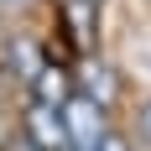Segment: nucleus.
<instances>
[{
    "instance_id": "nucleus-1",
    "label": "nucleus",
    "mask_w": 151,
    "mask_h": 151,
    "mask_svg": "<svg viewBox=\"0 0 151 151\" xmlns=\"http://www.w3.org/2000/svg\"><path fill=\"white\" fill-rule=\"evenodd\" d=\"M63 125H68V141L73 151H99L109 141V120H104V104H94L89 94H73L63 104Z\"/></svg>"
},
{
    "instance_id": "nucleus-2",
    "label": "nucleus",
    "mask_w": 151,
    "mask_h": 151,
    "mask_svg": "<svg viewBox=\"0 0 151 151\" xmlns=\"http://www.w3.org/2000/svg\"><path fill=\"white\" fill-rule=\"evenodd\" d=\"M21 130H26L31 151H73L68 125H63V109H52V104H31L26 115H21Z\"/></svg>"
},
{
    "instance_id": "nucleus-3",
    "label": "nucleus",
    "mask_w": 151,
    "mask_h": 151,
    "mask_svg": "<svg viewBox=\"0 0 151 151\" xmlns=\"http://www.w3.org/2000/svg\"><path fill=\"white\" fill-rule=\"evenodd\" d=\"M78 94H89L94 104H115L120 99V73L109 68V63H99V58H83L78 63Z\"/></svg>"
},
{
    "instance_id": "nucleus-4",
    "label": "nucleus",
    "mask_w": 151,
    "mask_h": 151,
    "mask_svg": "<svg viewBox=\"0 0 151 151\" xmlns=\"http://www.w3.org/2000/svg\"><path fill=\"white\" fill-rule=\"evenodd\" d=\"M31 94H37L31 104H52V109H63V104H68V99H73V94H78V83H73V78H68V73H63L58 63H47L42 73L31 78Z\"/></svg>"
},
{
    "instance_id": "nucleus-5",
    "label": "nucleus",
    "mask_w": 151,
    "mask_h": 151,
    "mask_svg": "<svg viewBox=\"0 0 151 151\" xmlns=\"http://www.w3.org/2000/svg\"><path fill=\"white\" fill-rule=\"evenodd\" d=\"M5 52H11V58H5V63H11V73H16V78H26V83L47 68V58H42V47H37V42H11Z\"/></svg>"
},
{
    "instance_id": "nucleus-6",
    "label": "nucleus",
    "mask_w": 151,
    "mask_h": 151,
    "mask_svg": "<svg viewBox=\"0 0 151 151\" xmlns=\"http://www.w3.org/2000/svg\"><path fill=\"white\" fill-rule=\"evenodd\" d=\"M136 141H141V146H151V99L136 109Z\"/></svg>"
},
{
    "instance_id": "nucleus-7",
    "label": "nucleus",
    "mask_w": 151,
    "mask_h": 151,
    "mask_svg": "<svg viewBox=\"0 0 151 151\" xmlns=\"http://www.w3.org/2000/svg\"><path fill=\"white\" fill-rule=\"evenodd\" d=\"M99 151H130V146H125L120 136H109V141H104V146H99Z\"/></svg>"
},
{
    "instance_id": "nucleus-8",
    "label": "nucleus",
    "mask_w": 151,
    "mask_h": 151,
    "mask_svg": "<svg viewBox=\"0 0 151 151\" xmlns=\"http://www.w3.org/2000/svg\"><path fill=\"white\" fill-rule=\"evenodd\" d=\"M83 5H104V0H83Z\"/></svg>"
},
{
    "instance_id": "nucleus-9",
    "label": "nucleus",
    "mask_w": 151,
    "mask_h": 151,
    "mask_svg": "<svg viewBox=\"0 0 151 151\" xmlns=\"http://www.w3.org/2000/svg\"><path fill=\"white\" fill-rule=\"evenodd\" d=\"M16 5H31V0H16Z\"/></svg>"
}]
</instances>
